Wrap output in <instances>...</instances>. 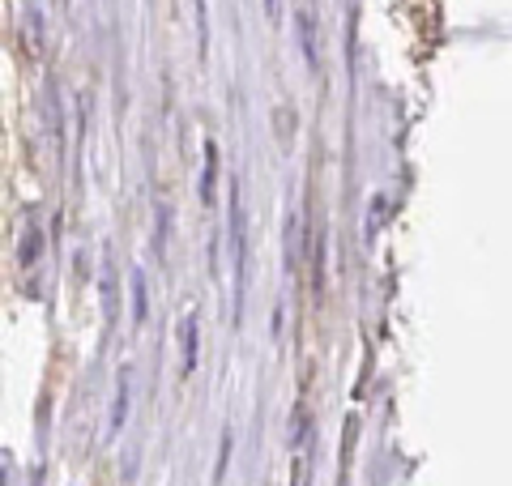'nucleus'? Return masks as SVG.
I'll return each instance as SVG.
<instances>
[{"mask_svg": "<svg viewBox=\"0 0 512 486\" xmlns=\"http://www.w3.org/2000/svg\"><path fill=\"white\" fill-rule=\"evenodd\" d=\"M231 269H235V320L244 307V282H248V218L239 201V184H231Z\"/></svg>", "mask_w": 512, "mask_h": 486, "instance_id": "obj_1", "label": "nucleus"}, {"mask_svg": "<svg viewBox=\"0 0 512 486\" xmlns=\"http://www.w3.org/2000/svg\"><path fill=\"white\" fill-rule=\"evenodd\" d=\"M43 214H39V205H26L22 209V235H18V265L30 273L39 265V252H43Z\"/></svg>", "mask_w": 512, "mask_h": 486, "instance_id": "obj_2", "label": "nucleus"}, {"mask_svg": "<svg viewBox=\"0 0 512 486\" xmlns=\"http://www.w3.org/2000/svg\"><path fill=\"white\" fill-rule=\"evenodd\" d=\"M308 243H312V252H308V261H312V290L320 295V290H325V226H312Z\"/></svg>", "mask_w": 512, "mask_h": 486, "instance_id": "obj_3", "label": "nucleus"}, {"mask_svg": "<svg viewBox=\"0 0 512 486\" xmlns=\"http://www.w3.org/2000/svg\"><path fill=\"white\" fill-rule=\"evenodd\" d=\"M180 359H184V376L197 371V316L180 320Z\"/></svg>", "mask_w": 512, "mask_h": 486, "instance_id": "obj_4", "label": "nucleus"}, {"mask_svg": "<svg viewBox=\"0 0 512 486\" xmlns=\"http://www.w3.org/2000/svg\"><path fill=\"white\" fill-rule=\"evenodd\" d=\"M128 384H133V376H128V367H120V384H116V405H111V435H116L124 427L128 418Z\"/></svg>", "mask_w": 512, "mask_h": 486, "instance_id": "obj_5", "label": "nucleus"}, {"mask_svg": "<svg viewBox=\"0 0 512 486\" xmlns=\"http://www.w3.org/2000/svg\"><path fill=\"white\" fill-rule=\"evenodd\" d=\"M214 180H218V145L205 141V175H201V201L214 205Z\"/></svg>", "mask_w": 512, "mask_h": 486, "instance_id": "obj_6", "label": "nucleus"}, {"mask_svg": "<svg viewBox=\"0 0 512 486\" xmlns=\"http://www.w3.org/2000/svg\"><path fill=\"white\" fill-rule=\"evenodd\" d=\"M26 47H30V56L43 52V13L35 5L26 9Z\"/></svg>", "mask_w": 512, "mask_h": 486, "instance_id": "obj_7", "label": "nucleus"}, {"mask_svg": "<svg viewBox=\"0 0 512 486\" xmlns=\"http://www.w3.org/2000/svg\"><path fill=\"white\" fill-rule=\"evenodd\" d=\"M299 43H303V60L316 69V26H312V13H299Z\"/></svg>", "mask_w": 512, "mask_h": 486, "instance_id": "obj_8", "label": "nucleus"}, {"mask_svg": "<svg viewBox=\"0 0 512 486\" xmlns=\"http://www.w3.org/2000/svg\"><path fill=\"white\" fill-rule=\"evenodd\" d=\"M146 312H150V299H146V273L133 269V320L141 324V320H146Z\"/></svg>", "mask_w": 512, "mask_h": 486, "instance_id": "obj_9", "label": "nucleus"}, {"mask_svg": "<svg viewBox=\"0 0 512 486\" xmlns=\"http://www.w3.org/2000/svg\"><path fill=\"white\" fill-rule=\"evenodd\" d=\"M384 209H389V201H384V197H376V205H372V218H367V235H376V231H380V222H384Z\"/></svg>", "mask_w": 512, "mask_h": 486, "instance_id": "obj_10", "label": "nucleus"}, {"mask_svg": "<svg viewBox=\"0 0 512 486\" xmlns=\"http://www.w3.org/2000/svg\"><path fill=\"white\" fill-rule=\"evenodd\" d=\"M265 9H269V13H274V9H278V0H265Z\"/></svg>", "mask_w": 512, "mask_h": 486, "instance_id": "obj_11", "label": "nucleus"}]
</instances>
